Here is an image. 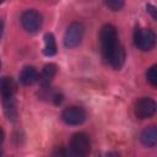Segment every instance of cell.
Instances as JSON below:
<instances>
[{"label":"cell","mask_w":157,"mask_h":157,"mask_svg":"<svg viewBox=\"0 0 157 157\" xmlns=\"http://www.w3.org/2000/svg\"><path fill=\"white\" fill-rule=\"evenodd\" d=\"M2 33H4V22H2V20L0 18V39H1V37H2Z\"/></svg>","instance_id":"obj_17"},{"label":"cell","mask_w":157,"mask_h":157,"mask_svg":"<svg viewBox=\"0 0 157 157\" xmlns=\"http://www.w3.org/2000/svg\"><path fill=\"white\" fill-rule=\"evenodd\" d=\"M125 0H105V5L112 10V11H119L123 9Z\"/></svg>","instance_id":"obj_15"},{"label":"cell","mask_w":157,"mask_h":157,"mask_svg":"<svg viewBox=\"0 0 157 157\" xmlns=\"http://www.w3.org/2000/svg\"><path fill=\"white\" fill-rule=\"evenodd\" d=\"M0 65H1V63H0Z\"/></svg>","instance_id":"obj_21"},{"label":"cell","mask_w":157,"mask_h":157,"mask_svg":"<svg viewBox=\"0 0 157 157\" xmlns=\"http://www.w3.org/2000/svg\"><path fill=\"white\" fill-rule=\"evenodd\" d=\"M85 34V26L81 22H72L64 36V45L66 48H75L77 47Z\"/></svg>","instance_id":"obj_4"},{"label":"cell","mask_w":157,"mask_h":157,"mask_svg":"<svg viewBox=\"0 0 157 157\" xmlns=\"http://www.w3.org/2000/svg\"><path fill=\"white\" fill-rule=\"evenodd\" d=\"M4 107H5V113H6L7 119L15 120L17 117V112H16V104H15L13 97L4 98Z\"/></svg>","instance_id":"obj_13"},{"label":"cell","mask_w":157,"mask_h":157,"mask_svg":"<svg viewBox=\"0 0 157 157\" xmlns=\"http://www.w3.org/2000/svg\"><path fill=\"white\" fill-rule=\"evenodd\" d=\"M16 92V83L11 77H2L0 80V94L2 96V98H9V97H13Z\"/></svg>","instance_id":"obj_11"},{"label":"cell","mask_w":157,"mask_h":157,"mask_svg":"<svg viewBox=\"0 0 157 157\" xmlns=\"http://www.w3.org/2000/svg\"><path fill=\"white\" fill-rule=\"evenodd\" d=\"M140 141L142 142L144 146L147 147H153L157 142V129L156 126H148L142 130L140 135Z\"/></svg>","instance_id":"obj_10"},{"label":"cell","mask_w":157,"mask_h":157,"mask_svg":"<svg viewBox=\"0 0 157 157\" xmlns=\"http://www.w3.org/2000/svg\"><path fill=\"white\" fill-rule=\"evenodd\" d=\"M146 10H147V12H150V13H151V16H152V18H155V20H156V17H157V12H156V7H155L153 5H151V4H148V5L146 6Z\"/></svg>","instance_id":"obj_16"},{"label":"cell","mask_w":157,"mask_h":157,"mask_svg":"<svg viewBox=\"0 0 157 157\" xmlns=\"http://www.w3.org/2000/svg\"><path fill=\"white\" fill-rule=\"evenodd\" d=\"M4 136H5V135H4V131H2V129L0 128V145H1L2 141H4Z\"/></svg>","instance_id":"obj_18"},{"label":"cell","mask_w":157,"mask_h":157,"mask_svg":"<svg viewBox=\"0 0 157 157\" xmlns=\"http://www.w3.org/2000/svg\"><path fill=\"white\" fill-rule=\"evenodd\" d=\"M70 148L77 156H86L91 151V141L87 134L76 132L70 139Z\"/></svg>","instance_id":"obj_5"},{"label":"cell","mask_w":157,"mask_h":157,"mask_svg":"<svg viewBox=\"0 0 157 157\" xmlns=\"http://www.w3.org/2000/svg\"><path fill=\"white\" fill-rule=\"evenodd\" d=\"M61 119L67 125H80L86 119V112L81 107L71 105V107H67L63 110Z\"/></svg>","instance_id":"obj_6"},{"label":"cell","mask_w":157,"mask_h":157,"mask_svg":"<svg viewBox=\"0 0 157 157\" xmlns=\"http://www.w3.org/2000/svg\"><path fill=\"white\" fill-rule=\"evenodd\" d=\"M101 52L104 60L115 70H119L125 61V50L118 39L117 28L113 25H104L99 31Z\"/></svg>","instance_id":"obj_1"},{"label":"cell","mask_w":157,"mask_h":157,"mask_svg":"<svg viewBox=\"0 0 157 157\" xmlns=\"http://www.w3.org/2000/svg\"><path fill=\"white\" fill-rule=\"evenodd\" d=\"M0 155H1V152H0Z\"/></svg>","instance_id":"obj_20"},{"label":"cell","mask_w":157,"mask_h":157,"mask_svg":"<svg viewBox=\"0 0 157 157\" xmlns=\"http://www.w3.org/2000/svg\"><path fill=\"white\" fill-rule=\"evenodd\" d=\"M44 55L47 56H53L56 53V42L54 38L53 33H45L44 34V49H43Z\"/></svg>","instance_id":"obj_12"},{"label":"cell","mask_w":157,"mask_h":157,"mask_svg":"<svg viewBox=\"0 0 157 157\" xmlns=\"http://www.w3.org/2000/svg\"><path fill=\"white\" fill-rule=\"evenodd\" d=\"M56 70H58V67H56V65L53 64V63H49V64L44 65V67H43V70H42L39 77H38V81L40 82V85H42L43 87L49 86V83L52 82V80H53L54 76L56 75Z\"/></svg>","instance_id":"obj_8"},{"label":"cell","mask_w":157,"mask_h":157,"mask_svg":"<svg viewBox=\"0 0 157 157\" xmlns=\"http://www.w3.org/2000/svg\"><path fill=\"white\" fill-rule=\"evenodd\" d=\"M156 112V103L150 97L141 98L135 107V115L139 119H147L151 118Z\"/></svg>","instance_id":"obj_7"},{"label":"cell","mask_w":157,"mask_h":157,"mask_svg":"<svg viewBox=\"0 0 157 157\" xmlns=\"http://www.w3.org/2000/svg\"><path fill=\"white\" fill-rule=\"evenodd\" d=\"M134 44L141 52H148L156 44V36L148 28H136L134 32Z\"/></svg>","instance_id":"obj_2"},{"label":"cell","mask_w":157,"mask_h":157,"mask_svg":"<svg viewBox=\"0 0 157 157\" xmlns=\"http://www.w3.org/2000/svg\"><path fill=\"white\" fill-rule=\"evenodd\" d=\"M38 77H39L38 71L33 66H26L20 72V81L25 86H31V85L36 83L38 81Z\"/></svg>","instance_id":"obj_9"},{"label":"cell","mask_w":157,"mask_h":157,"mask_svg":"<svg viewBox=\"0 0 157 157\" xmlns=\"http://www.w3.org/2000/svg\"><path fill=\"white\" fill-rule=\"evenodd\" d=\"M146 78L148 81V83L152 86V87H156L157 86V66L156 65H152L147 72H146Z\"/></svg>","instance_id":"obj_14"},{"label":"cell","mask_w":157,"mask_h":157,"mask_svg":"<svg viewBox=\"0 0 157 157\" xmlns=\"http://www.w3.org/2000/svg\"><path fill=\"white\" fill-rule=\"evenodd\" d=\"M21 25L28 33H37L43 25L42 15L36 10H26L21 15Z\"/></svg>","instance_id":"obj_3"},{"label":"cell","mask_w":157,"mask_h":157,"mask_svg":"<svg viewBox=\"0 0 157 157\" xmlns=\"http://www.w3.org/2000/svg\"><path fill=\"white\" fill-rule=\"evenodd\" d=\"M2 1H4V0H0V4H1V2H2Z\"/></svg>","instance_id":"obj_19"}]
</instances>
